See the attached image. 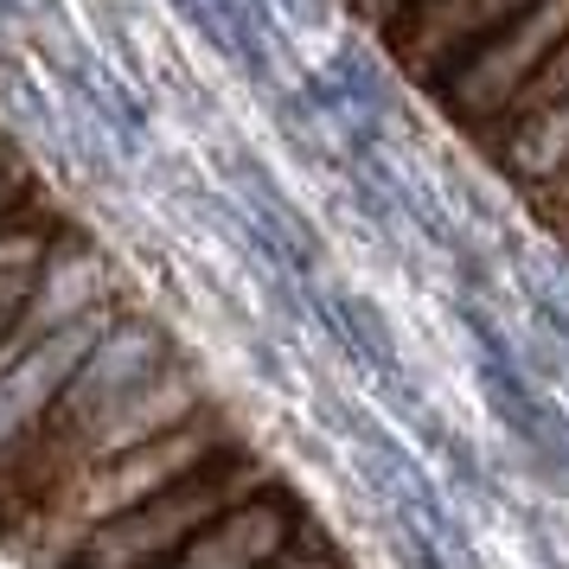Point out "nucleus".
Here are the masks:
<instances>
[{
  "mask_svg": "<svg viewBox=\"0 0 569 569\" xmlns=\"http://www.w3.org/2000/svg\"><path fill=\"white\" fill-rule=\"evenodd\" d=\"M64 231L71 224L52 206H39V199H27L20 211L0 218V339L13 333V320L27 313L32 288L46 282V262H52Z\"/></svg>",
  "mask_w": 569,
  "mask_h": 569,
  "instance_id": "8",
  "label": "nucleus"
},
{
  "mask_svg": "<svg viewBox=\"0 0 569 569\" xmlns=\"http://www.w3.org/2000/svg\"><path fill=\"white\" fill-rule=\"evenodd\" d=\"M262 487H276V473L257 455H243V441H237L231 455H218L199 473H186L180 487L154 492L148 506H134V512L109 518L103 531H90L58 569H160V563H173L206 525L237 512Z\"/></svg>",
  "mask_w": 569,
  "mask_h": 569,
  "instance_id": "3",
  "label": "nucleus"
},
{
  "mask_svg": "<svg viewBox=\"0 0 569 569\" xmlns=\"http://www.w3.org/2000/svg\"><path fill=\"white\" fill-rule=\"evenodd\" d=\"M116 313H122V301H109V308L83 313V320H71V327H58L52 339L32 346L27 359L0 365V467H13L32 441H39L52 403L64 397V385L78 378V365L90 359V346L109 333Z\"/></svg>",
  "mask_w": 569,
  "mask_h": 569,
  "instance_id": "5",
  "label": "nucleus"
},
{
  "mask_svg": "<svg viewBox=\"0 0 569 569\" xmlns=\"http://www.w3.org/2000/svg\"><path fill=\"white\" fill-rule=\"evenodd\" d=\"M276 569H339V557H333V550H320L313 538H301V543H295V550L282 557V563H276Z\"/></svg>",
  "mask_w": 569,
  "mask_h": 569,
  "instance_id": "11",
  "label": "nucleus"
},
{
  "mask_svg": "<svg viewBox=\"0 0 569 569\" xmlns=\"http://www.w3.org/2000/svg\"><path fill=\"white\" fill-rule=\"evenodd\" d=\"M531 206H538V218H543V224H550V231H557V237L569 243V167L557 173V180H543L538 192H531Z\"/></svg>",
  "mask_w": 569,
  "mask_h": 569,
  "instance_id": "10",
  "label": "nucleus"
},
{
  "mask_svg": "<svg viewBox=\"0 0 569 569\" xmlns=\"http://www.w3.org/2000/svg\"><path fill=\"white\" fill-rule=\"evenodd\" d=\"M563 39H569V0H531L512 27H499L487 46H473V52L436 83L441 109H448L467 134L487 141V134L512 116V103L531 90V78L550 64V52H557Z\"/></svg>",
  "mask_w": 569,
  "mask_h": 569,
  "instance_id": "4",
  "label": "nucleus"
},
{
  "mask_svg": "<svg viewBox=\"0 0 569 569\" xmlns=\"http://www.w3.org/2000/svg\"><path fill=\"white\" fill-rule=\"evenodd\" d=\"M359 7H365V20L378 27V20H385V13H390V7H397V0H359Z\"/></svg>",
  "mask_w": 569,
  "mask_h": 569,
  "instance_id": "12",
  "label": "nucleus"
},
{
  "mask_svg": "<svg viewBox=\"0 0 569 569\" xmlns=\"http://www.w3.org/2000/svg\"><path fill=\"white\" fill-rule=\"evenodd\" d=\"M525 7L531 0H397L378 20V39L397 52V64L416 83L436 90L473 46H487L499 27H512Z\"/></svg>",
  "mask_w": 569,
  "mask_h": 569,
  "instance_id": "6",
  "label": "nucleus"
},
{
  "mask_svg": "<svg viewBox=\"0 0 569 569\" xmlns=\"http://www.w3.org/2000/svg\"><path fill=\"white\" fill-rule=\"evenodd\" d=\"M27 199H39V192H32V173H27V160H20V148L0 134V218L20 211Z\"/></svg>",
  "mask_w": 569,
  "mask_h": 569,
  "instance_id": "9",
  "label": "nucleus"
},
{
  "mask_svg": "<svg viewBox=\"0 0 569 569\" xmlns=\"http://www.w3.org/2000/svg\"><path fill=\"white\" fill-rule=\"evenodd\" d=\"M301 538H308L301 506L282 487H262L257 499H243L237 512L206 525L173 563H160V569H276Z\"/></svg>",
  "mask_w": 569,
  "mask_h": 569,
  "instance_id": "7",
  "label": "nucleus"
},
{
  "mask_svg": "<svg viewBox=\"0 0 569 569\" xmlns=\"http://www.w3.org/2000/svg\"><path fill=\"white\" fill-rule=\"evenodd\" d=\"M199 410H211V403L180 365L167 359V339L148 320L116 313L109 333L78 365V378L52 403L39 441L13 467H0V538L20 518L39 512L58 487H71L78 473L148 448L154 436L192 422Z\"/></svg>",
  "mask_w": 569,
  "mask_h": 569,
  "instance_id": "1",
  "label": "nucleus"
},
{
  "mask_svg": "<svg viewBox=\"0 0 569 569\" xmlns=\"http://www.w3.org/2000/svg\"><path fill=\"white\" fill-rule=\"evenodd\" d=\"M231 448H237L231 422H224L218 410H199L192 422L167 429V436H154L148 448H134V455H122V461L90 467V473H78L71 487H58L39 512L20 518V525L7 531V543H13L32 569H58L83 538H90V531H103L109 518L148 506L154 492L180 487L186 473H199L206 461L231 455Z\"/></svg>",
  "mask_w": 569,
  "mask_h": 569,
  "instance_id": "2",
  "label": "nucleus"
}]
</instances>
